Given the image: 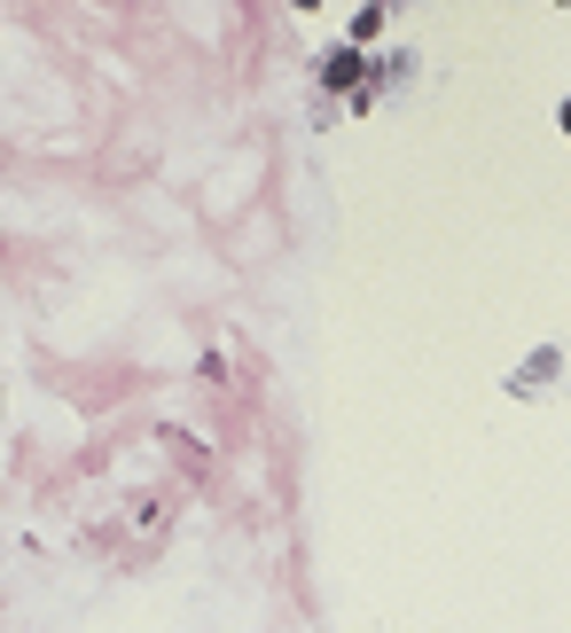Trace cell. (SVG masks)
I'll list each match as a JSON object with an SVG mask.
<instances>
[{
	"label": "cell",
	"instance_id": "obj_1",
	"mask_svg": "<svg viewBox=\"0 0 571 633\" xmlns=\"http://www.w3.org/2000/svg\"><path fill=\"white\" fill-rule=\"evenodd\" d=\"M321 78H330V86H345V95H360V47H337L330 63H321Z\"/></svg>",
	"mask_w": 571,
	"mask_h": 633
},
{
	"label": "cell",
	"instance_id": "obj_2",
	"mask_svg": "<svg viewBox=\"0 0 571 633\" xmlns=\"http://www.w3.org/2000/svg\"><path fill=\"white\" fill-rule=\"evenodd\" d=\"M563 133H571V103H563Z\"/></svg>",
	"mask_w": 571,
	"mask_h": 633
}]
</instances>
